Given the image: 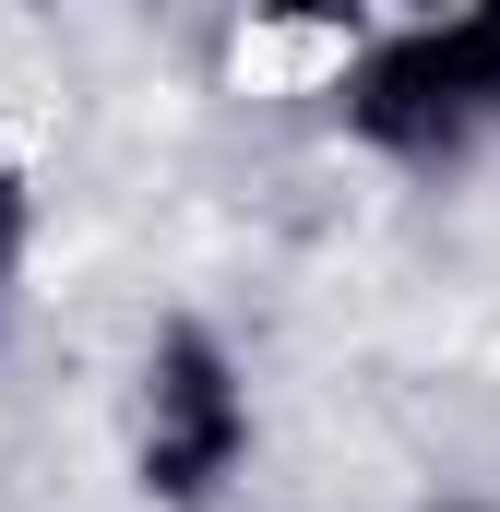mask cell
<instances>
[{"mask_svg": "<svg viewBox=\"0 0 500 512\" xmlns=\"http://www.w3.org/2000/svg\"><path fill=\"white\" fill-rule=\"evenodd\" d=\"M36 227H48V191H36V155L0 131V334L24 310V274H36Z\"/></svg>", "mask_w": 500, "mask_h": 512, "instance_id": "cell-3", "label": "cell"}, {"mask_svg": "<svg viewBox=\"0 0 500 512\" xmlns=\"http://www.w3.org/2000/svg\"><path fill=\"white\" fill-rule=\"evenodd\" d=\"M322 108H334V143L393 179H453L500 155V0L346 36L322 72Z\"/></svg>", "mask_w": 500, "mask_h": 512, "instance_id": "cell-1", "label": "cell"}, {"mask_svg": "<svg viewBox=\"0 0 500 512\" xmlns=\"http://www.w3.org/2000/svg\"><path fill=\"white\" fill-rule=\"evenodd\" d=\"M417 512H500V501H477V489H441V501H417Z\"/></svg>", "mask_w": 500, "mask_h": 512, "instance_id": "cell-4", "label": "cell"}, {"mask_svg": "<svg viewBox=\"0 0 500 512\" xmlns=\"http://www.w3.org/2000/svg\"><path fill=\"white\" fill-rule=\"evenodd\" d=\"M120 453H131V489L155 512H227L262 453V393H250V358L227 346V322L203 310H167L131 358L120 393Z\"/></svg>", "mask_w": 500, "mask_h": 512, "instance_id": "cell-2", "label": "cell"}]
</instances>
